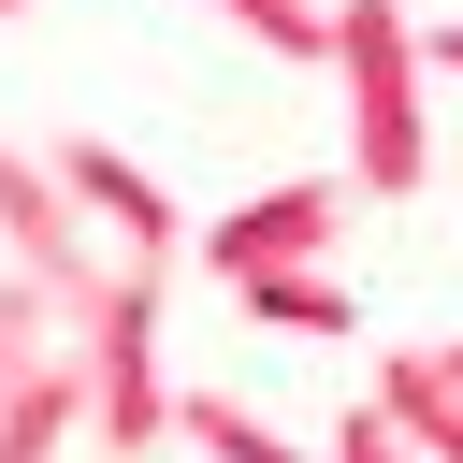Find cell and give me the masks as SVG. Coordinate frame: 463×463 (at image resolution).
Instances as JSON below:
<instances>
[{"mask_svg": "<svg viewBox=\"0 0 463 463\" xmlns=\"http://www.w3.org/2000/svg\"><path fill=\"white\" fill-rule=\"evenodd\" d=\"M333 87H347V174L362 203H420L434 188V58L405 0H333Z\"/></svg>", "mask_w": 463, "mask_h": 463, "instance_id": "cell-1", "label": "cell"}, {"mask_svg": "<svg viewBox=\"0 0 463 463\" xmlns=\"http://www.w3.org/2000/svg\"><path fill=\"white\" fill-rule=\"evenodd\" d=\"M159 275H174V260H116V275H101V304L72 318L101 463H159V449H174V391H159Z\"/></svg>", "mask_w": 463, "mask_h": 463, "instance_id": "cell-2", "label": "cell"}, {"mask_svg": "<svg viewBox=\"0 0 463 463\" xmlns=\"http://www.w3.org/2000/svg\"><path fill=\"white\" fill-rule=\"evenodd\" d=\"M347 217H362V174H289V188H260V203H217V232H188V246H203L217 289H246V275H275V260H333Z\"/></svg>", "mask_w": 463, "mask_h": 463, "instance_id": "cell-3", "label": "cell"}, {"mask_svg": "<svg viewBox=\"0 0 463 463\" xmlns=\"http://www.w3.org/2000/svg\"><path fill=\"white\" fill-rule=\"evenodd\" d=\"M0 260H29V275L72 304V318L101 304V246L72 232V188H58V159H29L14 130H0Z\"/></svg>", "mask_w": 463, "mask_h": 463, "instance_id": "cell-4", "label": "cell"}, {"mask_svg": "<svg viewBox=\"0 0 463 463\" xmlns=\"http://www.w3.org/2000/svg\"><path fill=\"white\" fill-rule=\"evenodd\" d=\"M43 159H58L72 217H116V260H188V217H174V188H159L145 159H116L101 130H58Z\"/></svg>", "mask_w": 463, "mask_h": 463, "instance_id": "cell-5", "label": "cell"}, {"mask_svg": "<svg viewBox=\"0 0 463 463\" xmlns=\"http://www.w3.org/2000/svg\"><path fill=\"white\" fill-rule=\"evenodd\" d=\"M87 434V347H58L29 391H0V463H58Z\"/></svg>", "mask_w": 463, "mask_h": 463, "instance_id": "cell-6", "label": "cell"}, {"mask_svg": "<svg viewBox=\"0 0 463 463\" xmlns=\"http://www.w3.org/2000/svg\"><path fill=\"white\" fill-rule=\"evenodd\" d=\"M376 405L405 420L420 463H463V376H449L434 347H391V362H376Z\"/></svg>", "mask_w": 463, "mask_h": 463, "instance_id": "cell-7", "label": "cell"}, {"mask_svg": "<svg viewBox=\"0 0 463 463\" xmlns=\"http://www.w3.org/2000/svg\"><path fill=\"white\" fill-rule=\"evenodd\" d=\"M232 304H246V318H260V333H333V347H347V318H362V304H347V275H333V260H275V275H246V289H232Z\"/></svg>", "mask_w": 463, "mask_h": 463, "instance_id": "cell-8", "label": "cell"}, {"mask_svg": "<svg viewBox=\"0 0 463 463\" xmlns=\"http://www.w3.org/2000/svg\"><path fill=\"white\" fill-rule=\"evenodd\" d=\"M58 333H72V304H58L29 260H0V391H29V376L58 362Z\"/></svg>", "mask_w": 463, "mask_h": 463, "instance_id": "cell-9", "label": "cell"}, {"mask_svg": "<svg viewBox=\"0 0 463 463\" xmlns=\"http://www.w3.org/2000/svg\"><path fill=\"white\" fill-rule=\"evenodd\" d=\"M174 434H188L203 463H318V449H289L275 420H246V405H217V391H174Z\"/></svg>", "mask_w": 463, "mask_h": 463, "instance_id": "cell-10", "label": "cell"}, {"mask_svg": "<svg viewBox=\"0 0 463 463\" xmlns=\"http://www.w3.org/2000/svg\"><path fill=\"white\" fill-rule=\"evenodd\" d=\"M217 29H246L289 72H333V0H217Z\"/></svg>", "mask_w": 463, "mask_h": 463, "instance_id": "cell-11", "label": "cell"}, {"mask_svg": "<svg viewBox=\"0 0 463 463\" xmlns=\"http://www.w3.org/2000/svg\"><path fill=\"white\" fill-rule=\"evenodd\" d=\"M333 463H420V449H405V420H391V405L362 391V405L333 420Z\"/></svg>", "mask_w": 463, "mask_h": 463, "instance_id": "cell-12", "label": "cell"}, {"mask_svg": "<svg viewBox=\"0 0 463 463\" xmlns=\"http://www.w3.org/2000/svg\"><path fill=\"white\" fill-rule=\"evenodd\" d=\"M420 58H434V87H463V14H449V29H420Z\"/></svg>", "mask_w": 463, "mask_h": 463, "instance_id": "cell-13", "label": "cell"}, {"mask_svg": "<svg viewBox=\"0 0 463 463\" xmlns=\"http://www.w3.org/2000/svg\"><path fill=\"white\" fill-rule=\"evenodd\" d=\"M0 14H29V0H0Z\"/></svg>", "mask_w": 463, "mask_h": 463, "instance_id": "cell-14", "label": "cell"}]
</instances>
